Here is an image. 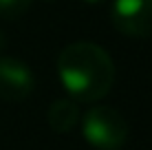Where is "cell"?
Returning <instances> with one entry per match:
<instances>
[{
	"mask_svg": "<svg viewBox=\"0 0 152 150\" xmlns=\"http://www.w3.org/2000/svg\"><path fill=\"white\" fill-rule=\"evenodd\" d=\"M82 135L95 150H119L128 139V121L117 108L97 104L84 115Z\"/></svg>",
	"mask_w": 152,
	"mask_h": 150,
	"instance_id": "2",
	"label": "cell"
},
{
	"mask_svg": "<svg viewBox=\"0 0 152 150\" xmlns=\"http://www.w3.org/2000/svg\"><path fill=\"white\" fill-rule=\"evenodd\" d=\"M84 2H88V4H99V2H104V0H84Z\"/></svg>",
	"mask_w": 152,
	"mask_h": 150,
	"instance_id": "7",
	"label": "cell"
},
{
	"mask_svg": "<svg viewBox=\"0 0 152 150\" xmlns=\"http://www.w3.org/2000/svg\"><path fill=\"white\" fill-rule=\"evenodd\" d=\"M57 75L75 102H99L115 84V62L95 42H73L57 53Z\"/></svg>",
	"mask_w": 152,
	"mask_h": 150,
	"instance_id": "1",
	"label": "cell"
},
{
	"mask_svg": "<svg viewBox=\"0 0 152 150\" xmlns=\"http://www.w3.org/2000/svg\"><path fill=\"white\" fill-rule=\"evenodd\" d=\"M2 44H4V38H2V33H0V49H2Z\"/></svg>",
	"mask_w": 152,
	"mask_h": 150,
	"instance_id": "8",
	"label": "cell"
},
{
	"mask_svg": "<svg viewBox=\"0 0 152 150\" xmlns=\"http://www.w3.org/2000/svg\"><path fill=\"white\" fill-rule=\"evenodd\" d=\"M46 119H49V126L53 128L55 132H71L75 128V124L80 121V108H77V102L71 100V97H60L53 104L49 106V113H46Z\"/></svg>",
	"mask_w": 152,
	"mask_h": 150,
	"instance_id": "5",
	"label": "cell"
},
{
	"mask_svg": "<svg viewBox=\"0 0 152 150\" xmlns=\"http://www.w3.org/2000/svg\"><path fill=\"white\" fill-rule=\"evenodd\" d=\"M35 89V75L27 62L18 58H0V97L22 102Z\"/></svg>",
	"mask_w": 152,
	"mask_h": 150,
	"instance_id": "4",
	"label": "cell"
},
{
	"mask_svg": "<svg viewBox=\"0 0 152 150\" xmlns=\"http://www.w3.org/2000/svg\"><path fill=\"white\" fill-rule=\"evenodd\" d=\"M33 0H0V18L2 20H18L29 11Z\"/></svg>",
	"mask_w": 152,
	"mask_h": 150,
	"instance_id": "6",
	"label": "cell"
},
{
	"mask_svg": "<svg viewBox=\"0 0 152 150\" xmlns=\"http://www.w3.org/2000/svg\"><path fill=\"white\" fill-rule=\"evenodd\" d=\"M110 22L128 38H152V0H113Z\"/></svg>",
	"mask_w": 152,
	"mask_h": 150,
	"instance_id": "3",
	"label": "cell"
}]
</instances>
